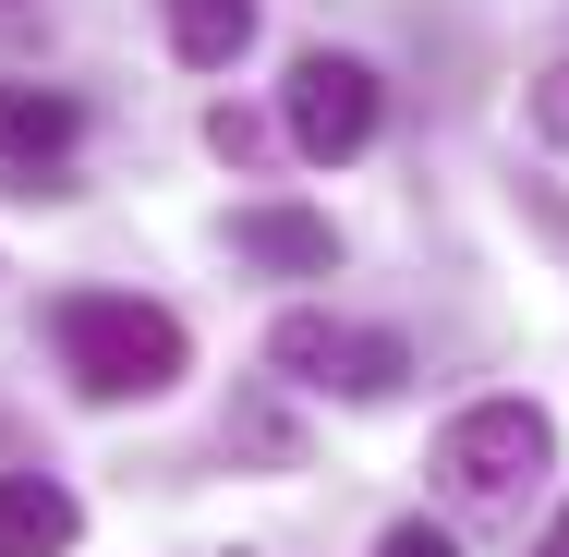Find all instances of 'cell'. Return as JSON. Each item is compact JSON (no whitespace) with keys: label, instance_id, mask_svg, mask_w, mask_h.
I'll return each mask as SVG.
<instances>
[{"label":"cell","instance_id":"obj_1","mask_svg":"<svg viewBox=\"0 0 569 557\" xmlns=\"http://www.w3.org/2000/svg\"><path fill=\"white\" fill-rule=\"evenodd\" d=\"M49 339H61V376L86 400H158L182 376V316L170 304H133V291H61Z\"/></svg>","mask_w":569,"mask_h":557},{"label":"cell","instance_id":"obj_2","mask_svg":"<svg viewBox=\"0 0 569 557\" xmlns=\"http://www.w3.org/2000/svg\"><path fill=\"white\" fill-rule=\"evenodd\" d=\"M546 473H558V425L533 400H472V412H449V437H437V485H449L460 509H521Z\"/></svg>","mask_w":569,"mask_h":557},{"label":"cell","instance_id":"obj_3","mask_svg":"<svg viewBox=\"0 0 569 557\" xmlns=\"http://www.w3.org/2000/svg\"><path fill=\"white\" fill-rule=\"evenodd\" d=\"M267 364H279L291 388H328V400H400V376H412V351L388 328H351L328 304H291V316L267 328Z\"/></svg>","mask_w":569,"mask_h":557},{"label":"cell","instance_id":"obj_4","mask_svg":"<svg viewBox=\"0 0 569 557\" xmlns=\"http://www.w3.org/2000/svg\"><path fill=\"white\" fill-rule=\"evenodd\" d=\"M291 146H303V158H328V170H340V158H363V146H376V121H388V86H376V61H351V49H303V61H291Z\"/></svg>","mask_w":569,"mask_h":557},{"label":"cell","instance_id":"obj_5","mask_svg":"<svg viewBox=\"0 0 569 557\" xmlns=\"http://www.w3.org/2000/svg\"><path fill=\"white\" fill-rule=\"evenodd\" d=\"M73 158H86V110L61 86H12L0 73V182L12 195H73Z\"/></svg>","mask_w":569,"mask_h":557},{"label":"cell","instance_id":"obj_6","mask_svg":"<svg viewBox=\"0 0 569 557\" xmlns=\"http://www.w3.org/2000/svg\"><path fill=\"white\" fill-rule=\"evenodd\" d=\"M230 255L242 267H279V279H328L340 267V230L316 207H230Z\"/></svg>","mask_w":569,"mask_h":557},{"label":"cell","instance_id":"obj_7","mask_svg":"<svg viewBox=\"0 0 569 557\" xmlns=\"http://www.w3.org/2000/svg\"><path fill=\"white\" fill-rule=\"evenodd\" d=\"M73 534H86L73 485H49V473H0V557H73Z\"/></svg>","mask_w":569,"mask_h":557},{"label":"cell","instance_id":"obj_8","mask_svg":"<svg viewBox=\"0 0 569 557\" xmlns=\"http://www.w3.org/2000/svg\"><path fill=\"white\" fill-rule=\"evenodd\" d=\"M170 49H182L194 73H230V61L254 49V0H170Z\"/></svg>","mask_w":569,"mask_h":557},{"label":"cell","instance_id":"obj_9","mask_svg":"<svg viewBox=\"0 0 569 557\" xmlns=\"http://www.w3.org/2000/svg\"><path fill=\"white\" fill-rule=\"evenodd\" d=\"M521 121H533V146H558V158H569V49L521 86Z\"/></svg>","mask_w":569,"mask_h":557},{"label":"cell","instance_id":"obj_10","mask_svg":"<svg viewBox=\"0 0 569 557\" xmlns=\"http://www.w3.org/2000/svg\"><path fill=\"white\" fill-rule=\"evenodd\" d=\"M207 146H219V158H267V121L254 110H207Z\"/></svg>","mask_w":569,"mask_h":557},{"label":"cell","instance_id":"obj_11","mask_svg":"<svg viewBox=\"0 0 569 557\" xmlns=\"http://www.w3.org/2000/svg\"><path fill=\"white\" fill-rule=\"evenodd\" d=\"M376 557H460V534H449V521H388Z\"/></svg>","mask_w":569,"mask_h":557},{"label":"cell","instance_id":"obj_12","mask_svg":"<svg viewBox=\"0 0 569 557\" xmlns=\"http://www.w3.org/2000/svg\"><path fill=\"white\" fill-rule=\"evenodd\" d=\"M533 557H569V509H558V521H546V546H533Z\"/></svg>","mask_w":569,"mask_h":557}]
</instances>
